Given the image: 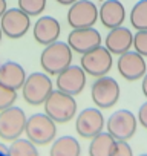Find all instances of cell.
Masks as SVG:
<instances>
[{
  "label": "cell",
  "mask_w": 147,
  "mask_h": 156,
  "mask_svg": "<svg viewBox=\"0 0 147 156\" xmlns=\"http://www.w3.org/2000/svg\"><path fill=\"white\" fill-rule=\"evenodd\" d=\"M61 34V26L58 23L57 19L51 17V16H43L37 20V23L34 25V38L37 43L48 46L54 41L58 40Z\"/></svg>",
  "instance_id": "2e32d148"
},
{
  "label": "cell",
  "mask_w": 147,
  "mask_h": 156,
  "mask_svg": "<svg viewBox=\"0 0 147 156\" xmlns=\"http://www.w3.org/2000/svg\"><path fill=\"white\" fill-rule=\"evenodd\" d=\"M6 0H0V19H2V16L6 12Z\"/></svg>",
  "instance_id": "f1b7e54d"
},
{
  "label": "cell",
  "mask_w": 147,
  "mask_h": 156,
  "mask_svg": "<svg viewBox=\"0 0 147 156\" xmlns=\"http://www.w3.org/2000/svg\"><path fill=\"white\" fill-rule=\"evenodd\" d=\"M139 156H147V153H142V154H139Z\"/></svg>",
  "instance_id": "d6a6232c"
},
{
  "label": "cell",
  "mask_w": 147,
  "mask_h": 156,
  "mask_svg": "<svg viewBox=\"0 0 147 156\" xmlns=\"http://www.w3.org/2000/svg\"><path fill=\"white\" fill-rule=\"evenodd\" d=\"M77 133L81 138H94L104 129V116L98 107H86L81 110L75 121Z\"/></svg>",
  "instance_id": "4fadbf2b"
},
{
  "label": "cell",
  "mask_w": 147,
  "mask_h": 156,
  "mask_svg": "<svg viewBox=\"0 0 147 156\" xmlns=\"http://www.w3.org/2000/svg\"><path fill=\"white\" fill-rule=\"evenodd\" d=\"M138 122L144 129H147V101L144 104H141V107L138 110Z\"/></svg>",
  "instance_id": "4316f807"
},
{
  "label": "cell",
  "mask_w": 147,
  "mask_h": 156,
  "mask_svg": "<svg viewBox=\"0 0 147 156\" xmlns=\"http://www.w3.org/2000/svg\"><path fill=\"white\" fill-rule=\"evenodd\" d=\"M67 44L70 49L77 54H86L98 46H101V34L92 26V28H80L72 29L67 35Z\"/></svg>",
  "instance_id": "5bb4252c"
},
{
  "label": "cell",
  "mask_w": 147,
  "mask_h": 156,
  "mask_svg": "<svg viewBox=\"0 0 147 156\" xmlns=\"http://www.w3.org/2000/svg\"><path fill=\"white\" fill-rule=\"evenodd\" d=\"M25 133L28 139L32 141L35 145L49 144L57 135L55 121L46 113H34L26 121Z\"/></svg>",
  "instance_id": "277c9868"
},
{
  "label": "cell",
  "mask_w": 147,
  "mask_h": 156,
  "mask_svg": "<svg viewBox=\"0 0 147 156\" xmlns=\"http://www.w3.org/2000/svg\"><path fill=\"white\" fill-rule=\"evenodd\" d=\"M45 113L55 122H67L77 113V101L66 92H61L58 89L52 90V94L45 101Z\"/></svg>",
  "instance_id": "7a4b0ae2"
},
{
  "label": "cell",
  "mask_w": 147,
  "mask_h": 156,
  "mask_svg": "<svg viewBox=\"0 0 147 156\" xmlns=\"http://www.w3.org/2000/svg\"><path fill=\"white\" fill-rule=\"evenodd\" d=\"M133 48L144 58L147 57V31H136L133 34Z\"/></svg>",
  "instance_id": "d4e9b609"
},
{
  "label": "cell",
  "mask_w": 147,
  "mask_h": 156,
  "mask_svg": "<svg viewBox=\"0 0 147 156\" xmlns=\"http://www.w3.org/2000/svg\"><path fill=\"white\" fill-rule=\"evenodd\" d=\"M16 100H17V90L0 83V112L14 106Z\"/></svg>",
  "instance_id": "cb8c5ba5"
},
{
  "label": "cell",
  "mask_w": 147,
  "mask_h": 156,
  "mask_svg": "<svg viewBox=\"0 0 147 156\" xmlns=\"http://www.w3.org/2000/svg\"><path fill=\"white\" fill-rule=\"evenodd\" d=\"M26 115L20 107L11 106L0 112V138L6 141H14L26 129Z\"/></svg>",
  "instance_id": "ba28073f"
},
{
  "label": "cell",
  "mask_w": 147,
  "mask_h": 156,
  "mask_svg": "<svg viewBox=\"0 0 147 156\" xmlns=\"http://www.w3.org/2000/svg\"><path fill=\"white\" fill-rule=\"evenodd\" d=\"M54 84L48 73L43 72H32L26 76V81L22 87L23 98L31 106H40L45 104L48 97L52 94Z\"/></svg>",
  "instance_id": "3957f363"
},
{
  "label": "cell",
  "mask_w": 147,
  "mask_h": 156,
  "mask_svg": "<svg viewBox=\"0 0 147 156\" xmlns=\"http://www.w3.org/2000/svg\"><path fill=\"white\" fill-rule=\"evenodd\" d=\"M26 81V72L25 69L16 63V61H6L3 64H0V83L19 90L23 87Z\"/></svg>",
  "instance_id": "ac0fdd59"
},
{
  "label": "cell",
  "mask_w": 147,
  "mask_h": 156,
  "mask_svg": "<svg viewBox=\"0 0 147 156\" xmlns=\"http://www.w3.org/2000/svg\"><path fill=\"white\" fill-rule=\"evenodd\" d=\"M80 153H81L80 142L69 135L55 139L49 151L51 156H80Z\"/></svg>",
  "instance_id": "ffe728a7"
},
{
  "label": "cell",
  "mask_w": 147,
  "mask_h": 156,
  "mask_svg": "<svg viewBox=\"0 0 147 156\" xmlns=\"http://www.w3.org/2000/svg\"><path fill=\"white\" fill-rule=\"evenodd\" d=\"M57 89L61 92H66L72 97H77L83 92L86 86V72L81 66L70 64L63 72L57 75Z\"/></svg>",
  "instance_id": "30bf717a"
},
{
  "label": "cell",
  "mask_w": 147,
  "mask_h": 156,
  "mask_svg": "<svg viewBox=\"0 0 147 156\" xmlns=\"http://www.w3.org/2000/svg\"><path fill=\"white\" fill-rule=\"evenodd\" d=\"M80 66L84 69V72L91 76H104L110 72L112 66H113V58L110 51L104 46H98L86 54L81 55L80 60Z\"/></svg>",
  "instance_id": "8992f818"
},
{
  "label": "cell",
  "mask_w": 147,
  "mask_h": 156,
  "mask_svg": "<svg viewBox=\"0 0 147 156\" xmlns=\"http://www.w3.org/2000/svg\"><path fill=\"white\" fill-rule=\"evenodd\" d=\"M104 44L110 51L112 55L120 57L133 48V34L126 26H118V28L109 29V34L104 40Z\"/></svg>",
  "instance_id": "9a60e30c"
},
{
  "label": "cell",
  "mask_w": 147,
  "mask_h": 156,
  "mask_svg": "<svg viewBox=\"0 0 147 156\" xmlns=\"http://www.w3.org/2000/svg\"><path fill=\"white\" fill-rule=\"evenodd\" d=\"M141 90H142V94H144V97L147 98V73L141 78Z\"/></svg>",
  "instance_id": "83f0119b"
},
{
  "label": "cell",
  "mask_w": 147,
  "mask_h": 156,
  "mask_svg": "<svg viewBox=\"0 0 147 156\" xmlns=\"http://www.w3.org/2000/svg\"><path fill=\"white\" fill-rule=\"evenodd\" d=\"M2 37H3V31H2V28H0V43H2Z\"/></svg>",
  "instance_id": "1f68e13d"
},
{
  "label": "cell",
  "mask_w": 147,
  "mask_h": 156,
  "mask_svg": "<svg viewBox=\"0 0 147 156\" xmlns=\"http://www.w3.org/2000/svg\"><path fill=\"white\" fill-rule=\"evenodd\" d=\"M0 153L3 156H9V147H6L5 144H0Z\"/></svg>",
  "instance_id": "f546056e"
},
{
  "label": "cell",
  "mask_w": 147,
  "mask_h": 156,
  "mask_svg": "<svg viewBox=\"0 0 147 156\" xmlns=\"http://www.w3.org/2000/svg\"><path fill=\"white\" fill-rule=\"evenodd\" d=\"M19 8L29 17H37L45 11L46 0H19Z\"/></svg>",
  "instance_id": "603a6c76"
},
{
  "label": "cell",
  "mask_w": 147,
  "mask_h": 156,
  "mask_svg": "<svg viewBox=\"0 0 147 156\" xmlns=\"http://www.w3.org/2000/svg\"><path fill=\"white\" fill-rule=\"evenodd\" d=\"M120 84L115 78L104 75L95 78V81L91 87V97L94 104L98 109H110L113 107L120 100Z\"/></svg>",
  "instance_id": "5b68a950"
},
{
  "label": "cell",
  "mask_w": 147,
  "mask_h": 156,
  "mask_svg": "<svg viewBox=\"0 0 147 156\" xmlns=\"http://www.w3.org/2000/svg\"><path fill=\"white\" fill-rule=\"evenodd\" d=\"M112 156H133V151L132 147L127 144V141H117Z\"/></svg>",
  "instance_id": "484cf974"
},
{
  "label": "cell",
  "mask_w": 147,
  "mask_h": 156,
  "mask_svg": "<svg viewBox=\"0 0 147 156\" xmlns=\"http://www.w3.org/2000/svg\"><path fill=\"white\" fill-rule=\"evenodd\" d=\"M117 145V139L109 132H101L97 136L92 138L89 145V154L91 156H112L113 148Z\"/></svg>",
  "instance_id": "d6986e66"
},
{
  "label": "cell",
  "mask_w": 147,
  "mask_h": 156,
  "mask_svg": "<svg viewBox=\"0 0 147 156\" xmlns=\"http://www.w3.org/2000/svg\"><path fill=\"white\" fill-rule=\"evenodd\" d=\"M0 28L3 31V35L9 38H22L31 28L29 16L22 11L20 8L6 9V12L0 19Z\"/></svg>",
  "instance_id": "8fae6325"
},
{
  "label": "cell",
  "mask_w": 147,
  "mask_h": 156,
  "mask_svg": "<svg viewBox=\"0 0 147 156\" xmlns=\"http://www.w3.org/2000/svg\"><path fill=\"white\" fill-rule=\"evenodd\" d=\"M126 19V9L120 0H106L100 8V22L104 28L113 29L123 26Z\"/></svg>",
  "instance_id": "e0dca14e"
},
{
  "label": "cell",
  "mask_w": 147,
  "mask_h": 156,
  "mask_svg": "<svg viewBox=\"0 0 147 156\" xmlns=\"http://www.w3.org/2000/svg\"><path fill=\"white\" fill-rule=\"evenodd\" d=\"M100 19V9L91 0H77L67 11V23L72 29L92 28Z\"/></svg>",
  "instance_id": "52a82bcc"
},
{
  "label": "cell",
  "mask_w": 147,
  "mask_h": 156,
  "mask_svg": "<svg viewBox=\"0 0 147 156\" xmlns=\"http://www.w3.org/2000/svg\"><path fill=\"white\" fill-rule=\"evenodd\" d=\"M72 63V49L67 43L63 41H54L48 44L41 55H40V64L41 69L48 75H58L66 67H69Z\"/></svg>",
  "instance_id": "6da1fadb"
},
{
  "label": "cell",
  "mask_w": 147,
  "mask_h": 156,
  "mask_svg": "<svg viewBox=\"0 0 147 156\" xmlns=\"http://www.w3.org/2000/svg\"><path fill=\"white\" fill-rule=\"evenodd\" d=\"M57 3H60V5H66V6H70L72 3H75L77 0H55Z\"/></svg>",
  "instance_id": "4dcf8cb0"
},
{
  "label": "cell",
  "mask_w": 147,
  "mask_h": 156,
  "mask_svg": "<svg viewBox=\"0 0 147 156\" xmlns=\"http://www.w3.org/2000/svg\"><path fill=\"white\" fill-rule=\"evenodd\" d=\"M120 75L127 81H136L147 73V63L141 54L136 51H127L120 55L117 61Z\"/></svg>",
  "instance_id": "7c38bea8"
},
{
  "label": "cell",
  "mask_w": 147,
  "mask_h": 156,
  "mask_svg": "<svg viewBox=\"0 0 147 156\" xmlns=\"http://www.w3.org/2000/svg\"><path fill=\"white\" fill-rule=\"evenodd\" d=\"M130 25L136 31H147V0L136 2L130 11Z\"/></svg>",
  "instance_id": "44dd1931"
},
{
  "label": "cell",
  "mask_w": 147,
  "mask_h": 156,
  "mask_svg": "<svg viewBox=\"0 0 147 156\" xmlns=\"http://www.w3.org/2000/svg\"><path fill=\"white\" fill-rule=\"evenodd\" d=\"M9 156H38V151L32 141L17 138L9 145Z\"/></svg>",
  "instance_id": "7402d4cb"
},
{
  "label": "cell",
  "mask_w": 147,
  "mask_h": 156,
  "mask_svg": "<svg viewBox=\"0 0 147 156\" xmlns=\"http://www.w3.org/2000/svg\"><path fill=\"white\" fill-rule=\"evenodd\" d=\"M136 126H138V118H135V115L127 109H121V110L113 112L106 122L107 132L117 141L130 139L136 132Z\"/></svg>",
  "instance_id": "9c48e42d"
}]
</instances>
